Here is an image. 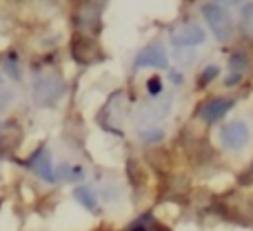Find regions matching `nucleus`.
Returning a JSON list of instances; mask_svg holds the SVG:
<instances>
[{"label":"nucleus","instance_id":"f257e3e1","mask_svg":"<svg viewBox=\"0 0 253 231\" xmlns=\"http://www.w3.org/2000/svg\"><path fill=\"white\" fill-rule=\"evenodd\" d=\"M31 93H34V102L38 107H51V105H56L62 98V93H65V83H62V78L58 74L47 71V74L36 78L34 92Z\"/></svg>","mask_w":253,"mask_h":231},{"label":"nucleus","instance_id":"f03ea898","mask_svg":"<svg viewBox=\"0 0 253 231\" xmlns=\"http://www.w3.org/2000/svg\"><path fill=\"white\" fill-rule=\"evenodd\" d=\"M202 16H205L207 25L211 27L213 36L218 40H229L233 36V18L229 9L220 2H205L202 4Z\"/></svg>","mask_w":253,"mask_h":231},{"label":"nucleus","instance_id":"7ed1b4c3","mask_svg":"<svg viewBox=\"0 0 253 231\" xmlns=\"http://www.w3.org/2000/svg\"><path fill=\"white\" fill-rule=\"evenodd\" d=\"M249 136H251V131L245 120H231L220 129V140H222V144L227 149H231V151L245 149L247 142H249Z\"/></svg>","mask_w":253,"mask_h":231},{"label":"nucleus","instance_id":"20e7f679","mask_svg":"<svg viewBox=\"0 0 253 231\" xmlns=\"http://www.w3.org/2000/svg\"><path fill=\"white\" fill-rule=\"evenodd\" d=\"M71 56L80 65H93L102 58V53L96 40H91L89 36H76L74 43H71Z\"/></svg>","mask_w":253,"mask_h":231},{"label":"nucleus","instance_id":"39448f33","mask_svg":"<svg viewBox=\"0 0 253 231\" xmlns=\"http://www.w3.org/2000/svg\"><path fill=\"white\" fill-rule=\"evenodd\" d=\"M100 16H102V4L100 2H83L76 9V27L87 31H96L100 27Z\"/></svg>","mask_w":253,"mask_h":231},{"label":"nucleus","instance_id":"423d86ee","mask_svg":"<svg viewBox=\"0 0 253 231\" xmlns=\"http://www.w3.org/2000/svg\"><path fill=\"white\" fill-rule=\"evenodd\" d=\"M135 67L142 69V67H158V69H167L169 67V58L167 51L160 43H153L149 47H144L142 51L135 56Z\"/></svg>","mask_w":253,"mask_h":231},{"label":"nucleus","instance_id":"0eeeda50","mask_svg":"<svg viewBox=\"0 0 253 231\" xmlns=\"http://www.w3.org/2000/svg\"><path fill=\"white\" fill-rule=\"evenodd\" d=\"M29 169L34 171L36 176H40L42 180H47V183L56 180V169H53V165H51V156H49V151L44 147H40L38 151L29 158Z\"/></svg>","mask_w":253,"mask_h":231},{"label":"nucleus","instance_id":"6e6552de","mask_svg":"<svg viewBox=\"0 0 253 231\" xmlns=\"http://www.w3.org/2000/svg\"><path fill=\"white\" fill-rule=\"evenodd\" d=\"M233 107L231 98H213L200 109V118L205 122H218L222 116H227Z\"/></svg>","mask_w":253,"mask_h":231},{"label":"nucleus","instance_id":"1a4fd4ad","mask_svg":"<svg viewBox=\"0 0 253 231\" xmlns=\"http://www.w3.org/2000/svg\"><path fill=\"white\" fill-rule=\"evenodd\" d=\"M205 43V31L198 25H187L173 36L175 47H196V45Z\"/></svg>","mask_w":253,"mask_h":231},{"label":"nucleus","instance_id":"9d476101","mask_svg":"<svg viewBox=\"0 0 253 231\" xmlns=\"http://www.w3.org/2000/svg\"><path fill=\"white\" fill-rule=\"evenodd\" d=\"M74 198L84 207V209H89V211H98L96 193H93L89 187H84V185H83V187H76V189H74Z\"/></svg>","mask_w":253,"mask_h":231},{"label":"nucleus","instance_id":"9b49d317","mask_svg":"<svg viewBox=\"0 0 253 231\" xmlns=\"http://www.w3.org/2000/svg\"><path fill=\"white\" fill-rule=\"evenodd\" d=\"M84 171L83 167H71V165H60L56 169V180H78L83 178Z\"/></svg>","mask_w":253,"mask_h":231},{"label":"nucleus","instance_id":"f8f14e48","mask_svg":"<svg viewBox=\"0 0 253 231\" xmlns=\"http://www.w3.org/2000/svg\"><path fill=\"white\" fill-rule=\"evenodd\" d=\"M229 67H231V74H240L245 69H249V56L245 51H236L231 58H229Z\"/></svg>","mask_w":253,"mask_h":231},{"label":"nucleus","instance_id":"ddd939ff","mask_svg":"<svg viewBox=\"0 0 253 231\" xmlns=\"http://www.w3.org/2000/svg\"><path fill=\"white\" fill-rule=\"evenodd\" d=\"M240 25L247 34L253 36V2L245 4V7L240 9Z\"/></svg>","mask_w":253,"mask_h":231},{"label":"nucleus","instance_id":"4468645a","mask_svg":"<svg viewBox=\"0 0 253 231\" xmlns=\"http://www.w3.org/2000/svg\"><path fill=\"white\" fill-rule=\"evenodd\" d=\"M4 69H7V74L11 76L13 80H20V65H18V56L16 53H9L7 58H4Z\"/></svg>","mask_w":253,"mask_h":231},{"label":"nucleus","instance_id":"2eb2a0df","mask_svg":"<svg viewBox=\"0 0 253 231\" xmlns=\"http://www.w3.org/2000/svg\"><path fill=\"white\" fill-rule=\"evenodd\" d=\"M140 138H142L144 142H160V140L165 138V131L162 129H144V131H140Z\"/></svg>","mask_w":253,"mask_h":231},{"label":"nucleus","instance_id":"dca6fc26","mask_svg":"<svg viewBox=\"0 0 253 231\" xmlns=\"http://www.w3.org/2000/svg\"><path fill=\"white\" fill-rule=\"evenodd\" d=\"M220 76V69L215 65H209V67H205V69L200 71V85H207V83H211V80H215Z\"/></svg>","mask_w":253,"mask_h":231},{"label":"nucleus","instance_id":"f3484780","mask_svg":"<svg viewBox=\"0 0 253 231\" xmlns=\"http://www.w3.org/2000/svg\"><path fill=\"white\" fill-rule=\"evenodd\" d=\"M147 92L151 93V96H158V93L162 92V83H160V78H158V76L149 78V83H147Z\"/></svg>","mask_w":253,"mask_h":231},{"label":"nucleus","instance_id":"a211bd4d","mask_svg":"<svg viewBox=\"0 0 253 231\" xmlns=\"http://www.w3.org/2000/svg\"><path fill=\"white\" fill-rule=\"evenodd\" d=\"M240 78H242L240 74H229L227 80H224V85H227V87H233V85H238V80H240Z\"/></svg>","mask_w":253,"mask_h":231},{"label":"nucleus","instance_id":"6ab92c4d","mask_svg":"<svg viewBox=\"0 0 253 231\" xmlns=\"http://www.w3.org/2000/svg\"><path fill=\"white\" fill-rule=\"evenodd\" d=\"M153 231H171V229H167V227H162V225H153Z\"/></svg>","mask_w":253,"mask_h":231},{"label":"nucleus","instance_id":"aec40b11","mask_svg":"<svg viewBox=\"0 0 253 231\" xmlns=\"http://www.w3.org/2000/svg\"><path fill=\"white\" fill-rule=\"evenodd\" d=\"M0 83H2V80H0Z\"/></svg>","mask_w":253,"mask_h":231}]
</instances>
